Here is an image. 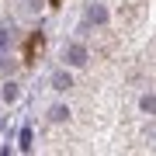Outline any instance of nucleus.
Instances as JSON below:
<instances>
[{"label":"nucleus","mask_w":156,"mask_h":156,"mask_svg":"<svg viewBox=\"0 0 156 156\" xmlns=\"http://www.w3.org/2000/svg\"><path fill=\"white\" fill-rule=\"evenodd\" d=\"M42 49H45V38H42V31H31V38L24 42V66H35V59L42 56Z\"/></svg>","instance_id":"nucleus-1"},{"label":"nucleus","mask_w":156,"mask_h":156,"mask_svg":"<svg viewBox=\"0 0 156 156\" xmlns=\"http://www.w3.org/2000/svg\"><path fill=\"white\" fill-rule=\"evenodd\" d=\"M62 59H66L69 66H83V62H87V49H83L80 42H69L66 52H62Z\"/></svg>","instance_id":"nucleus-2"},{"label":"nucleus","mask_w":156,"mask_h":156,"mask_svg":"<svg viewBox=\"0 0 156 156\" xmlns=\"http://www.w3.org/2000/svg\"><path fill=\"white\" fill-rule=\"evenodd\" d=\"M87 21H90V24H104V21H108V11H104L101 4H94V7L87 11Z\"/></svg>","instance_id":"nucleus-3"},{"label":"nucleus","mask_w":156,"mask_h":156,"mask_svg":"<svg viewBox=\"0 0 156 156\" xmlns=\"http://www.w3.org/2000/svg\"><path fill=\"white\" fill-rule=\"evenodd\" d=\"M52 87H56V90H69V87H73L69 73H56V76H52Z\"/></svg>","instance_id":"nucleus-4"},{"label":"nucleus","mask_w":156,"mask_h":156,"mask_svg":"<svg viewBox=\"0 0 156 156\" xmlns=\"http://www.w3.org/2000/svg\"><path fill=\"white\" fill-rule=\"evenodd\" d=\"M142 111H156V97H142Z\"/></svg>","instance_id":"nucleus-5"},{"label":"nucleus","mask_w":156,"mask_h":156,"mask_svg":"<svg viewBox=\"0 0 156 156\" xmlns=\"http://www.w3.org/2000/svg\"><path fill=\"white\" fill-rule=\"evenodd\" d=\"M69 111H66V108H52V118H56V122H62V118H66Z\"/></svg>","instance_id":"nucleus-6"},{"label":"nucleus","mask_w":156,"mask_h":156,"mask_svg":"<svg viewBox=\"0 0 156 156\" xmlns=\"http://www.w3.org/2000/svg\"><path fill=\"white\" fill-rule=\"evenodd\" d=\"M49 4H52V7H59V4H62V0H49Z\"/></svg>","instance_id":"nucleus-7"}]
</instances>
